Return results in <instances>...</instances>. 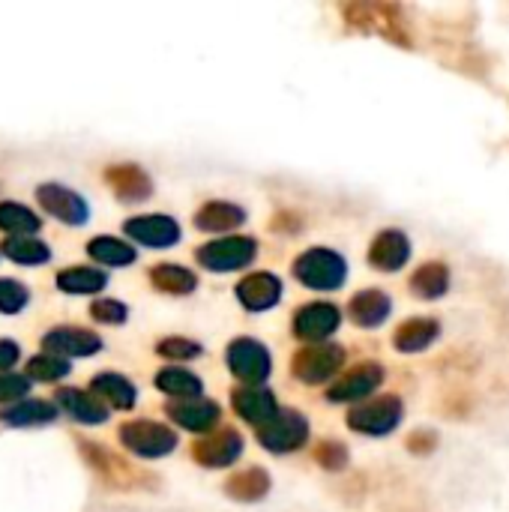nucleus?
<instances>
[{
	"label": "nucleus",
	"mask_w": 509,
	"mask_h": 512,
	"mask_svg": "<svg viewBox=\"0 0 509 512\" xmlns=\"http://www.w3.org/2000/svg\"><path fill=\"white\" fill-rule=\"evenodd\" d=\"M27 300H30V291L24 282L0 276V312L3 315H18L27 306Z\"/></svg>",
	"instance_id": "f704fd0d"
},
{
	"label": "nucleus",
	"mask_w": 509,
	"mask_h": 512,
	"mask_svg": "<svg viewBox=\"0 0 509 512\" xmlns=\"http://www.w3.org/2000/svg\"><path fill=\"white\" fill-rule=\"evenodd\" d=\"M342 324V312L333 303H309L300 306V312L294 315V336L312 345L327 342V336H333Z\"/></svg>",
	"instance_id": "9d476101"
},
{
	"label": "nucleus",
	"mask_w": 509,
	"mask_h": 512,
	"mask_svg": "<svg viewBox=\"0 0 509 512\" xmlns=\"http://www.w3.org/2000/svg\"><path fill=\"white\" fill-rule=\"evenodd\" d=\"M231 405L237 411V417H243L252 426H267L270 420H276V414L282 411L276 396L267 387H237L231 393Z\"/></svg>",
	"instance_id": "2eb2a0df"
},
{
	"label": "nucleus",
	"mask_w": 509,
	"mask_h": 512,
	"mask_svg": "<svg viewBox=\"0 0 509 512\" xmlns=\"http://www.w3.org/2000/svg\"><path fill=\"white\" fill-rule=\"evenodd\" d=\"M87 255H90L93 261L105 264V267H129V264H135V258H138L135 246H129V243L120 240V237H108V234L93 237V240L87 243Z\"/></svg>",
	"instance_id": "b1692460"
},
{
	"label": "nucleus",
	"mask_w": 509,
	"mask_h": 512,
	"mask_svg": "<svg viewBox=\"0 0 509 512\" xmlns=\"http://www.w3.org/2000/svg\"><path fill=\"white\" fill-rule=\"evenodd\" d=\"M150 282L156 291L162 294H174V297H183V294H192L198 288V276L180 264H156L150 270Z\"/></svg>",
	"instance_id": "a878e982"
},
{
	"label": "nucleus",
	"mask_w": 509,
	"mask_h": 512,
	"mask_svg": "<svg viewBox=\"0 0 509 512\" xmlns=\"http://www.w3.org/2000/svg\"><path fill=\"white\" fill-rule=\"evenodd\" d=\"M246 222V210L231 204V201H207L198 213H195V228L207 231V234H222V231H234Z\"/></svg>",
	"instance_id": "aec40b11"
},
{
	"label": "nucleus",
	"mask_w": 509,
	"mask_h": 512,
	"mask_svg": "<svg viewBox=\"0 0 509 512\" xmlns=\"http://www.w3.org/2000/svg\"><path fill=\"white\" fill-rule=\"evenodd\" d=\"M39 216L18 204V201H0V231L12 234V237H30L33 231H39Z\"/></svg>",
	"instance_id": "7c9ffc66"
},
{
	"label": "nucleus",
	"mask_w": 509,
	"mask_h": 512,
	"mask_svg": "<svg viewBox=\"0 0 509 512\" xmlns=\"http://www.w3.org/2000/svg\"><path fill=\"white\" fill-rule=\"evenodd\" d=\"M168 417L171 423H177L180 429L192 432V435H210L216 432L222 411L216 402L210 399H183V402H168Z\"/></svg>",
	"instance_id": "f8f14e48"
},
{
	"label": "nucleus",
	"mask_w": 509,
	"mask_h": 512,
	"mask_svg": "<svg viewBox=\"0 0 509 512\" xmlns=\"http://www.w3.org/2000/svg\"><path fill=\"white\" fill-rule=\"evenodd\" d=\"M3 255L9 261H15V264H24V267H36V264L51 261V249L36 237H9V240H3Z\"/></svg>",
	"instance_id": "2f4dec72"
},
{
	"label": "nucleus",
	"mask_w": 509,
	"mask_h": 512,
	"mask_svg": "<svg viewBox=\"0 0 509 512\" xmlns=\"http://www.w3.org/2000/svg\"><path fill=\"white\" fill-rule=\"evenodd\" d=\"M408 258H411V240H408V234H402L396 228L381 231L369 246V264L381 273L402 270L408 264Z\"/></svg>",
	"instance_id": "dca6fc26"
},
{
	"label": "nucleus",
	"mask_w": 509,
	"mask_h": 512,
	"mask_svg": "<svg viewBox=\"0 0 509 512\" xmlns=\"http://www.w3.org/2000/svg\"><path fill=\"white\" fill-rule=\"evenodd\" d=\"M90 390H93V396H99L105 405H111L117 411H132L135 408V399H138L135 384L129 378L117 375V372H99L90 381Z\"/></svg>",
	"instance_id": "412c9836"
},
{
	"label": "nucleus",
	"mask_w": 509,
	"mask_h": 512,
	"mask_svg": "<svg viewBox=\"0 0 509 512\" xmlns=\"http://www.w3.org/2000/svg\"><path fill=\"white\" fill-rule=\"evenodd\" d=\"M294 276L309 291H339L348 279V264L333 249H306L294 261Z\"/></svg>",
	"instance_id": "f257e3e1"
},
{
	"label": "nucleus",
	"mask_w": 509,
	"mask_h": 512,
	"mask_svg": "<svg viewBox=\"0 0 509 512\" xmlns=\"http://www.w3.org/2000/svg\"><path fill=\"white\" fill-rule=\"evenodd\" d=\"M105 180L117 192V198L126 204H138L153 195V180L147 177L141 165H111L105 171Z\"/></svg>",
	"instance_id": "a211bd4d"
},
{
	"label": "nucleus",
	"mask_w": 509,
	"mask_h": 512,
	"mask_svg": "<svg viewBox=\"0 0 509 512\" xmlns=\"http://www.w3.org/2000/svg\"><path fill=\"white\" fill-rule=\"evenodd\" d=\"M81 453H84V459H87L108 483H114V486H120V480L132 477V468H129L123 459H117L114 453H108L105 447H99V444H84V441H81Z\"/></svg>",
	"instance_id": "473e14b6"
},
{
	"label": "nucleus",
	"mask_w": 509,
	"mask_h": 512,
	"mask_svg": "<svg viewBox=\"0 0 509 512\" xmlns=\"http://www.w3.org/2000/svg\"><path fill=\"white\" fill-rule=\"evenodd\" d=\"M69 360L54 357V354H36L33 360H27V378H39V381H60L69 375Z\"/></svg>",
	"instance_id": "72a5a7b5"
},
{
	"label": "nucleus",
	"mask_w": 509,
	"mask_h": 512,
	"mask_svg": "<svg viewBox=\"0 0 509 512\" xmlns=\"http://www.w3.org/2000/svg\"><path fill=\"white\" fill-rule=\"evenodd\" d=\"M30 390V378L18 375V372H3L0 375V405H15L18 399H24Z\"/></svg>",
	"instance_id": "4c0bfd02"
},
{
	"label": "nucleus",
	"mask_w": 509,
	"mask_h": 512,
	"mask_svg": "<svg viewBox=\"0 0 509 512\" xmlns=\"http://www.w3.org/2000/svg\"><path fill=\"white\" fill-rule=\"evenodd\" d=\"M243 456V438L237 429H216L192 444V459L204 468H228Z\"/></svg>",
	"instance_id": "6e6552de"
},
{
	"label": "nucleus",
	"mask_w": 509,
	"mask_h": 512,
	"mask_svg": "<svg viewBox=\"0 0 509 512\" xmlns=\"http://www.w3.org/2000/svg\"><path fill=\"white\" fill-rule=\"evenodd\" d=\"M126 237L138 240L141 246L150 249H168L180 243V225L165 216V213H150V216H135L123 225Z\"/></svg>",
	"instance_id": "9b49d317"
},
{
	"label": "nucleus",
	"mask_w": 509,
	"mask_h": 512,
	"mask_svg": "<svg viewBox=\"0 0 509 512\" xmlns=\"http://www.w3.org/2000/svg\"><path fill=\"white\" fill-rule=\"evenodd\" d=\"M108 285V276L96 267H69L57 273V288L66 294H96Z\"/></svg>",
	"instance_id": "c756f323"
},
{
	"label": "nucleus",
	"mask_w": 509,
	"mask_h": 512,
	"mask_svg": "<svg viewBox=\"0 0 509 512\" xmlns=\"http://www.w3.org/2000/svg\"><path fill=\"white\" fill-rule=\"evenodd\" d=\"M156 390L168 393L174 402L201 399V378L192 375V372L183 369V366H165V369L156 375Z\"/></svg>",
	"instance_id": "393cba45"
},
{
	"label": "nucleus",
	"mask_w": 509,
	"mask_h": 512,
	"mask_svg": "<svg viewBox=\"0 0 509 512\" xmlns=\"http://www.w3.org/2000/svg\"><path fill=\"white\" fill-rule=\"evenodd\" d=\"M90 315H93L99 324H123V321L129 318V309H126V303H120V300H96V303L90 306Z\"/></svg>",
	"instance_id": "58836bf2"
},
{
	"label": "nucleus",
	"mask_w": 509,
	"mask_h": 512,
	"mask_svg": "<svg viewBox=\"0 0 509 512\" xmlns=\"http://www.w3.org/2000/svg\"><path fill=\"white\" fill-rule=\"evenodd\" d=\"M36 198H39V207L45 213H51L54 219L66 222V225H84L90 219V207L87 201L72 192L69 186H60V183H42L36 189Z\"/></svg>",
	"instance_id": "1a4fd4ad"
},
{
	"label": "nucleus",
	"mask_w": 509,
	"mask_h": 512,
	"mask_svg": "<svg viewBox=\"0 0 509 512\" xmlns=\"http://www.w3.org/2000/svg\"><path fill=\"white\" fill-rule=\"evenodd\" d=\"M411 291L423 300H438L450 291V270L441 261H429L414 270L411 276Z\"/></svg>",
	"instance_id": "cd10ccee"
},
{
	"label": "nucleus",
	"mask_w": 509,
	"mask_h": 512,
	"mask_svg": "<svg viewBox=\"0 0 509 512\" xmlns=\"http://www.w3.org/2000/svg\"><path fill=\"white\" fill-rule=\"evenodd\" d=\"M342 363H345V348H342V345H333V342H321V345L303 348V351L294 357L291 372H294L297 381L315 387V384L336 381Z\"/></svg>",
	"instance_id": "20e7f679"
},
{
	"label": "nucleus",
	"mask_w": 509,
	"mask_h": 512,
	"mask_svg": "<svg viewBox=\"0 0 509 512\" xmlns=\"http://www.w3.org/2000/svg\"><path fill=\"white\" fill-rule=\"evenodd\" d=\"M390 309H393V303H390V297L384 291H360L348 303L351 321L357 327H366V330L381 327L390 318Z\"/></svg>",
	"instance_id": "4be33fe9"
},
{
	"label": "nucleus",
	"mask_w": 509,
	"mask_h": 512,
	"mask_svg": "<svg viewBox=\"0 0 509 512\" xmlns=\"http://www.w3.org/2000/svg\"><path fill=\"white\" fill-rule=\"evenodd\" d=\"M156 354L165 357V360H195V357L204 354V348L198 342L186 339V336H168V339H162L156 345Z\"/></svg>",
	"instance_id": "c9c22d12"
},
{
	"label": "nucleus",
	"mask_w": 509,
	"mask_h": 512,
	"mask_svg": "<svg viewBox=\"0 0 509 512\" xmlns=\"http://www.w3.org/2000/svg\"><path fill=\"white\" fill-rule=\"evenodd\" d=\"M309 441V423L300 411H279L276 420L258 429V444L276 456L294 453Z\"/></svg>",
	"instance_id": "0eeeda50"
},
{
	"label": "nucleus",
	"mask_w": 509,
	"mask_h": 512,
	"mask_svg": "<svg viewBox=\"0 0 509 512\" xmlns=\"http://www.w3.org/2000/svg\"><path fill=\"white\" fill-rule=\"evenodd\" d=\"M438 333H441V324L435 318H411L396 330L393 342L402 354H420L438 339Z\"/></svg>",
	"instance_id": "5701e85b"
},
{
	"label": "nucleus",
	"mask_w": 509,
	"mask_h": 512,
	"mask_svg": "<svg viewBox=\"0 0 509 512\" xmlns=\"http://www.w3.org/2000/svg\"><path fill=\"white\" fill-rule=\"evenodd\" d=\"M255 255H258L255 237H222V240L204 243L195 252V261L210 273H234V270L249 267Z\"/></svg>",
	"instance_id": "f03ea898"
},
{
	"label": "nucleus",
	"mask_w": 509,
	"mask_h": 512,
	"mask_svg": "<svg viewBox=\"0 0 509 512\" xmlns=\"http://www.w3.org/2000/svg\"><path fill=\"white\" fill-rule=\"evenodd\" d=\"M402 399L399 396H381L372 402H360L357 408L348 411V426L360 435L369 438H384L390 435L399 423H402Z\"/></svg>",
	"instance_id": "39448f33"
},
{
	"label": "nucleus",
	"mask_w": 509,
	"mask_h": 512,
	"mask_svg": "<svg viewBox=\"0 0 509 512\" xmlns=\"http://www.w3.org/2000/svg\"><path fill=\"white\" fill-rule=\"evenodd\" d=\"M381 384H384V369L378 363H363V366L351 369L348 375H342L339 381H333L327 390V399L330 402H363Z\"/></svg>",
	"instance_id": "ddd939ff"
},
{
	"label": "nucleus",
	"mask_w": 509,
	"mask_h": 512,
	"mask_svg": "<svg viewBox=\"0 0 509 512\" xmlns=\"http://www.w3.org/2000/svg\"><path fill=\"white\" fill-rule=\"evenodd\" d=\"M120 444L141 459H162L177 450V435L153 420H132L120 426Z\"/></svg>",
	"instance_id": "7ed1b4c3"
},
{
	"label": "nucleus",
	"mask_w": 509,
	"mask_h": 512,
	"mask_svg": "<svg viewBox=\"0 0 509 512\" xmlns=\"http://www.w3.org/2000/svg\"><path fill=\"white\" fill-rule=\"evenodd\" d=\"M237 300L243 303V309L249 312H267L282 300V282L273 273H249L240 285H237Z\"/></svg>",
	"instance_id": "f3484780"
},
{
	"label": "nucleus",
	"mask_w": 509,
	"mask_h": 512,
	"mask_svg": "<svg viewBox=\"0 0 509 512\" xmlns=\"http://www.w3.org/2000/svg\"><path fill=\"white\" fill-rule=\"evenodd\" d=\"M225 492H228V498H234L240 504H255L270 492V477L261 468H246L243 474H234L228 480Z\"/></svg>",
	"instance_id": "c85d7f7f"
},
{
	"label": "nucleus",
	"mask_w": 509,
	"mask_h": 512,
	"mask_svg": "<svg viewBox=\"0 0 509 512\" xmlns=\"http://www.w3.org/2000/svg\"><path fill=\"white\" fill-rule=\"evenodd\" d=\"M45 351L54 357H90L102 348V339L84 327H54L42 339Z\"/></svg>",
	"instance_id": "4468645a"
},
{
	"label": "nucleus",
	"mask_w": 509,
	"mask_h": 512,
	"mask_svg": "<svg viewBox=\"0 0 509 512\" xmlns=\"http://www.w3.org/2000/svg\"><path fill=\"white\" fill-rule=\"evenodd\" d=\"M225 360H228V369L237 381H243L246 387H261L270 372H273V357L270 351L255 342V339H234L225 351Z\"/></svg>",
	"instance_id": "423d86ee"
},
{
	"label": "nucleus",
	"mask_w": 509,
	"mask_h": 512,
	"mask_svg": "<svg viewBox=\"0 0 509 512\" xmlns=\"http://www.w3.org/2000/svg\"><path fill=\"white\" fill-rule=\"evenodd\" d=\"M315 459L318 465H324L327 471H342L348 465V447L339 441H321L315 447Z\"/></svg>",
	"instance_id": "e433bc0d"
},
{
	"label": "nucleus",
	"mask_w": 509,
	"mask_h": 512,
	"mask_svg": "<svg viewBox=\"0 0 509 512\" xmlns=\"http://www.w3.org/2000/svg\"><path fill=\"white\" fill-rule=\"evenodd\" d=\"M54 417L57 408L45 399H24L0 411V423L6 426H39V423H51Z\"/></svg>",
	"instance_id": "bb28decb"
},
{
	"label": "nucleus",
	"mask_w": 509,
	"mask_h": 512,
	"mask_svg": "<svg viewBox=\"0 0 509 512\" xmlns=\"http://www.w3.org/2000/svg\"><path fill=\"white\" fill-rule=\"evenodd\" d=\"M18 357H21V348H18L15 342H9V339H0V375H3Z\"/></svg>",
	"instance_id": "ea45409f"
},
{
	"label": "nucleus",
	"mask_w": 509,
	"mask_h": 512,
	"mask_svg": "<svg viewBox=\"0 0 509 512\" xmlns=\"http://www.w3.org/2000/svg\"><path fill=\"white\" fill-rule=\"evenodd\" d=\"M57 405L78 423H87V426H99L108 420V408L99 396L93 393H84V390H72V387H63L57 390Z\"/></svg>",
	"instance_id": "6ab92c4d"
}]
</instances>
